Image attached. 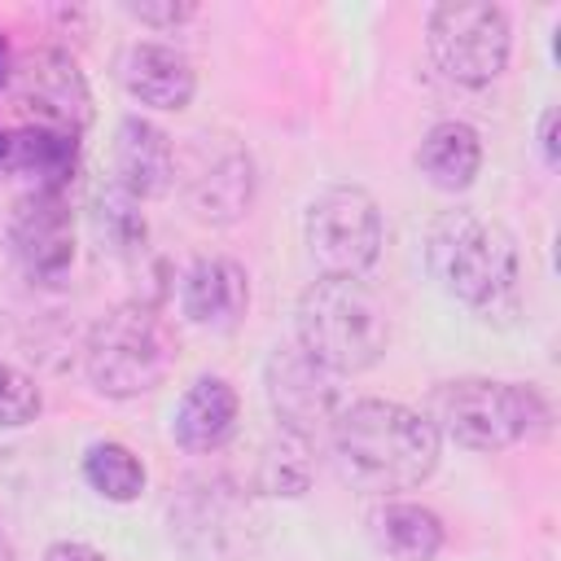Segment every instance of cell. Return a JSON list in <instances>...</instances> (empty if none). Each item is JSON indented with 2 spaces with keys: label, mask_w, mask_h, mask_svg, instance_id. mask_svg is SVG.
<instances>
[{
  "label": "cell",
  "mask_w": 561,
  "mask_h": 561,
  "mask_svg": "<svg viewBox=\"0 0 561 561\" xmlns=\"http://www.w3.org/2000/svg\"><path fill=\"white\" fill-rule=\"evenodd\" d=\"M329 443L342 478L373 495L421 486L443 456V438L425 421V412L394 399L346 403L329 430Z\"/></svg>",
  "instance_id": "obj_1"
},
{
  "label": "cell",
  "mask_w": 561,
  "mask_h": 561,
  "mask_svg": "<svg viewBox=\"0 0 561 561\" xmlns=\"http://www.w3.org/2000/svg\"><path fill=\"white\" fill-rule=\"evenodd\" d=\"M425 267L443 294L482 320H508L517 311V241L495 219L443 210L425 228Z\"/></svg>",
  "instance_id": "obj_2"
},
{
  "label": "cell",
  "mask_w": 561,
  "mask_h": 561,
  "mask_svg": "<svg viewBox=\"0 0 561 561\" xmlns=\"http://www.w3.org/2000/svg\"><path fill=\"white\" fill-rule=\"evenodd\" d=\"M294 342L337 377L364 373L390 346V316L364 280L320 276L298 294Z\"/></svg>",
  "instance_id": "obj_3"
},
{
  "label": "cell",
  "mask_w": 561,
  "mask_h": 561,
  "mask_svg": "<svg viewBox=\"0 0 561 561\" xmlns=\"http://www.w3.org/2000/svg\"><path fill=\"white\" fill-rule=\"evenodd\" d=\"M175 329L158 311V302L131 298L110 307L83 342V373L105 399H140L167 381L175 368Z\"/></svg>",
  "instance_id": "obj_4"
},
{
  "label": "cell",
  "mask_w": 561,
  "mask_h": 561,
  "mask_svg": "<svg viewBox=\"0 0 561 561\" xmlns=\"http://www.w3.org/2000/svg\"><path fill=\"white\" fill-rule=\"evenodd\" d=\"M425 421L469 451H504L548 430V403L522 381L456 377L430 390Z\"/></svg>",
  "instance_id": "obj_5"
},
{
  "label": "cell",
  "mask_w": 561,
  "mask_h": 561,
  "mask_svg": "<svg viewBox=\"0 0 561 561\" xmlns=\"http://www.w3.org/2000/svg\"><path fill=\"white\" fill-rule=\"evenodd\" d=\"M167 526L184 561H245L259 543L254 495L228 473H188L167 504Z\"/></svg>",
  "instance_id": "obj_6"
},
{
  "label": "cell",
  "mask_w": 561,
  "mask_h": 561,
  "mask_svg": "<svg viewBox=\"0 0 561 561\" xmlns=\"http://www.w3.org/2000/svg\"><path fill=\"white\" fill-rule=\"evenodd\" d=\"M302 241L320 276H351L359 280L381 259V210L368 188L359 184H329L311 197L302 215Z\"/></svg>",
  "instance_id": "obj_7"
},
{
  "label": "cell",
  "mask_w": 561,
  "mask_h": 561,
  "mask_svg": "<svg viewBox=\"0 0 561 561\" xmlns=\"http://www.w3.org/2000/svg\"><path fill=\"white\" fill-rule=\"evenodd\" d=\"M425 48L434 66L465 88H482L504 75L513 53V26L500 4L486 0H447L430 9Z\"/></svg>",
  "instance_id": "obj_8"
},
{
  "label": "cell",
  "mask_w": 561,
  "mask_h": 561,
  "mask_svg": "<svg viewBox=\"0 0 561 561\" xmlns=\"http://www.w3.org/2000/svg\"><path fill=\"white\" fill-rule=\"evenodd\" d=\"M175 184L193 219L224 228L254 202V158L232 136H193V145L175 153Z\"/></svg>",
  "instance_id": "obj_9"
},
{
  "label": "cell",
  "mask_w": 561,
  "mask_h": 561,
  "mask_svg": "<svg viewBox=\"0 0 561 561\" xmlns=\"http://www.w3.org/2000/svg\"><path fill=\"white\" fill-rule=\"evenodd\" d=\"M263 394L267 408L276 416V425L294 438H329L342 403V386L337 373H329L324 364H316L298 342H285L267 355L263 364Z\"/></svg>",
  "instance_id": "obj_10"
},
{
  "label": "cell",
  "mask_w": 561,
  "mask_h": 561,
  "mask_svg": "<svg viewBox=\"0 0 561 561\" xmlns=\"http://www.w3.org/2000/svg\"><path fill=\"white\" fill-rule=\"evenodd\" d=\"M9 88L26 127L79 136L92 123V88L66 48H31L26 57H18Z\"/></svg>",
  "instance_id": "obj_11"
},
{
  "label": "cell",
  "mask_w": 561,
  "mask_h": 561,
  "mask_svg": "<svg viewBox=\"0 0 561 561\" xmlns=\"http://www.w3.org/2000/svg\"><path fill=\"white\" fill-rule=\"evenodd\" d=\"M9 250L31 280H61L75 263V215L66 193L26 188L9 210Z\"/></svg>",
  "instance_id": "obj_12"
},
{
  "label": "cell",
  "mask_w": 561,
  "mask_h": 561,
  "mask_svg": "<svg viewBox=\"0 0 561 561\" xmlns=\"http://www.w3.org/2000/svg\"><path fill=\"white\" fill-rule=\"evenodd\" d=\"M180 311L215 333H228L250 311V276L228 254H202L180 276Z\"/></svg>",
  "instance_id": "obj_13"
},
{
  "label": "cell",
  "mask_w": 561,
  "mask_h": 561,
  "mask_svg": "<svg viewBox=\"0 0 561 561\" xmlns=\"http://www.w3.org/2000/svg\"><path fill=\"white\" fill-rule=\"evenodd\" d=\"M118 83L127 88L131 101H140L149 110H184L197 92L193 61L180 48L158 44V39H136L123 48Z\"/></svg>",
  "instance_id": "obj_14"
},
{
  "label": "cell",
  "mask_w": 561,
  "mask_h": 561,
  "mask_svg": "<svg viewBox=\"0 0 561 561\" xmlns=\"http://www.w3.org/2000/svg\"><path fill=\"white\" fill-rule=\"evenodd\" d=\"M175 145L171 136L140 118V114H127L114 131V184L127 188L131 197H167L175 188Z\"/></svg>",
  "instance_id": "obj_15"
},
{
  "label": "cell",
  "mask_w": 561,
  "mask_h": 561,
  "mask_svg": "<svg viewBox=\"0 0 561 561\" xmlns=\"http://www.w3.org/2000/svg\"><path fill=\"white\" fill-rule=\"evenodd\" d=\"M237 412H241V399H237L232 381H224V377H197L180 394V403H175L171 438L184 451H193V456H210V451H219L237 434Z\"/></svg>",
  "instance_id": "obj_16"
},
{
  "label": "cell",
  "mask_w": 561,
  "mask_h": 561,
  "mask_svg": "<svg viewBox=\"0 0 561 561\" xmlns=\"http://www.w3.org/2000/svg\"><path fill=\"white\" fill-rule=\"evenodd\" d=\"M368 539L390 561H434L443 552V517L412 500H386L368 513Z\"/></svg>",
  "instance_id": "obj_17"
},
{
  "label": "cell",
  "mask_w": 561,
  "mask_h": 561,
  "mask_svg": "<svg viewBox=\"0 0 561 561\" xmlns=\"http://www.w3.org/2000/svg\"><path fill=\"white\" fill-rule=\"evenodd\" d=\"M416 167L434 188L460 193L482 171V140L465 118H443L425 131V140L416 149Z\"/></svg>",
  "instance_id": "obj_18"
},
{
  "label": "cell",
  "mask_w": 561,
  "mask_h": 561,
  "mask_svg": "<svg viewBox=\"0 0 561 561\" xmlns=\"http://www.w3.org/2000/svg\"><path fill=\"white\" fill-rule=\"evenodd\" d=\"M9 171L26 175L31 188H44V193H66L75 167H79V136H66V131H48V127H18L9 136V158H4Z\"/></svg>",
  "instance_id": "obj_19"
},
{
  "label": "cell",
  "mask_w": 561,
  "mask_h": 561,
  "mask_svg": "<svg viewBox=\"0 0 561 561\" xmlns=\"http://www.w3.org/2000/svg\"><path fill=\"white\" fill-rule=\"evenodd\" d=\"M92 237L105 254L123 259V263H136L145 259V241H149V224H145V210H140V197H131L127 188H118L114 180H105L96 193H92Z\"/></svg>",
  "instance_id": "obj_20"
},
{
  "label": "cell",
  "mask_w": 561,
  "mask_h": 561,
  "mask_svg": "<svg viewBox=\"0 0 561 561\" xmlns=\"http://www.w3.org/2000/svg\"><path fill=\"white\" fill-rule=\"evenodd\" d=\"M311 473H316L311 443L280 430L272 443H263V451H259V460H254V491L298 500V495H307Z\"/></svg>",
  "instance_id": "obj_21"
},
{
  "label": "cell",
  "mask_w": 561,
  "mask_h": 561,
  "mask_svg": "<svg viewBox=\"0 0 561 561\" xmlns=\"http://www.w3.org/2000/svg\"><path fill=\"white\" fill-rule=\"evenodd\" d=\"M83 482L96 495L114 500V504H131L145 491V465H140V456L131 447L105 438V443H92L83 451Z\"/></svg>",
  "instance_id": "obj_22"
},
{
  "label": "cell",
  "mask_w": 561,
  "mask_h": 561,
  "mask_svg": "<svg viewBox=\"0 0 561 561\" xmlns=\"http://www.w3.org/2000/svg\"><path fill=\"white\" fill-rule=\"evenodd\" d=\"M44 394L35 386V377H26L13 364H0V430H22L39 416Z\"/></svg>",
  "instance_id": "obj_23"
},
{
  "label": "cell",
  "mask_w": 561,
  "mask_h": 561,
  "mask_svg": "<svg viewBox=\"0 0 561 561\" xmlns=\"http://www.w3.org/2000/svg\"><path fill=\"white\" fill-rule=\"evenodd\" d=\"M127 13L145 26H180L197 13V4L193 0H136V4H127Z\"/></svg>",
  "instance_id": "obj_24"
},
{
  "label": "cell",
  "mask_w": 561,
  "mask_h": 561,
  "mask_svg": "<svg viewBox=\"0 0 561 561\" xmlns=\"http://www.w3.org/2000/svg\"><path fill=\"white\" fill-rule=\"evenodd\" d=\"M44 561H110V557L83 539H57L44 548Z\"/></svg>",
  "instance_id": "obj_25"
},
{
  "label": "cell",
  "mask_w": 561,
  "mask_h": 561,
  "mask_svg": "<svg viewBox=\"0 0 561 561\" xmlns=\"http://www.w3.org/2000/svg\"><path fill=\"white\" fill-rule=\"evenodd\" d=\"M539 149H543V158L557 167L561 162V140H557V110L548 105L543 110V118H539Z\"/></svg>",
  "instance_id": "obj_26"
},
{
  "label": "cell",
  "mask_w": 561,
  "mask_h": 561,
  "mask_svg": "<svg viewBox=\"0 0 561 561\" xmlns=\"http://www.w3.org/2000/svg\"><path fill=\"white\" fill-rule=\"evenodd\" d=\"M9 75H13V57H9V44H4V35H0V92L9 88Z\"/></svg>",
  "instance_id": "obj_27"
},
{
  "label": "cell",
  "mask_w": 561,
  "mask_h": 561,
  "mask_svg": "<svg viewBox=\"0 0 561 561\" xmlns=\"http://www.w3.org/2000/svg\"><path fill=\"white\" fill-rule=\"evenodd\" d=\"M4 158H9V136L0 131V167H4Z\"/></svg>",
  "instance_id": "obj_28"
}]
</instances>
